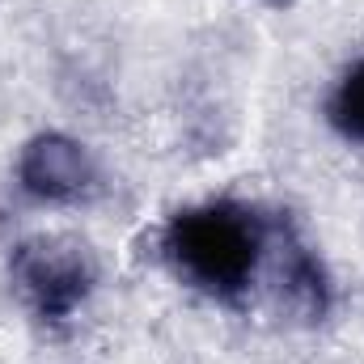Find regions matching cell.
Instances as JSON below:
<instances>
[{"mask_svg":"<svg viewBox=\"0 0 364 364\" xmlns=\"http://www.w3.org/2000/svg\"><path fill=\"white\" fill-rule=\"evenodd\" d=\"M267 275L275 279V296H279V305H284L292 318H301V322H322V318L335 309V279H331L326 259L314 250V242H309L288 216H275Z\"/></svg>","mask_w":364,"mask_h":364,"instance_id":"4","label":"cell"},{"mask_svg":"<svg viewBox=\"0 0 364 364\" xmlns=\"http://www.w3.org/2000/svg\"><path fill=\"white\" fill-rule=\"evenodd\" d=\"M97 279V255L64 233H34L9 250V288L43 331H64L90 305Z\"/></svg>","mask_w":364,"mask_h":364,"instance_id":"2","label":"cell"},{"mask_svg":"<svg viewBox=\"0 0 364 364\" xmlns=\"http://www.w3.org/2000/svg\"><path fill=\"white\" fill-rule=\"evenodd\" d=\"M13 182L38 208H85L102 195V166L85 140L47 127L17 149Z\"/></svg>","mask_w":364,"mask_h":364,"instance_id":"3","label":"cell"},{"mask_svg":"<svg viewBox=\"0 0 364 364\" xmlns=\"http://www.w3.org/2000/svg\"><path fill=\"white\" fill-rule=\"evenodd\" d=\"M275 216L246 199H199L170 212L157 229V263L182 288L237 309L267 275Z\"/></svg>","mask_w":364,"mask_h":364,"instance_id":"1","label":"cell"},{"mask_svg":"<svg viewBox=\"0 0 364 364\" xmlns=\"http://www.w3.org/2000/svg\"><path fill=\"white\" fill-rule=\"evenodd\" d=\"M267 4H275V9H288V4H292V0H267Z\"/></svg>","mask_w":364,"mask_h":364,"instance_id":"6","label":"cell"},{"mask_svg":"<svg viewBox=\"0 0 364 364\" xmlns=\"http://www.w3.org/2000/svg\"><path fill=\"white\" fill-rule=\"evenodd\" d=\"M322 119H326V127H331L343 144L364 149V55L352 60V64L335 77V85H331L326 102H322Z\"/></svg>","mask_w":364,"mask_h":364,"instance_id":"5","label":"cell"}]
</instances>
